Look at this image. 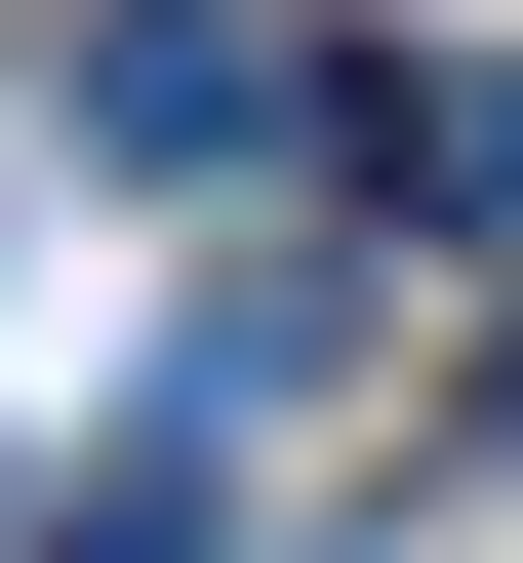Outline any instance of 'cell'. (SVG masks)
I'll return each instance as SVG.
<instances>
[{
  "instance_id": "6da1fadb",
  "label": "cell",
  "mask_w": 523,
  "mask_h": 563,
  "mask_svg": "<svg viewBox=\"0 0 523 563\" xmlns=\"http://www.w3.org/2000/svg\"><path fill=\"white\" fill-rule=\"evenodd\" d=\"M242 121H282V0H81V162H242Z\"/></svg>"
},
{
  "instance_id": "7a4b0ae2",
  "label": "cell",
  "mask_w": 523,
  "mask_h": 563,
  "mask_svg": "<svg viewBox=\"0 0 523 563\" xmlns=\"http://www.w3.org/2000/svg\"><path fill=\"white\" fill-rule=\"evenodd\" d=\"M403 162H443V201H483V242H523V81H443V121H403Z\"/></svg>"
}]
</instances>
